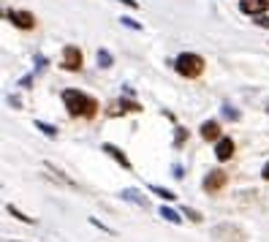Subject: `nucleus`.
<instances>
[{
    "mask_svg": "<svg viewBox=\"0 0 269 242\" xmlns=\"http://www.w3.org/2000/svg\"><path fill=\"white\" fill-rule=\"evenodd\" d=\"M63 106L68 112V117H79V120H95L98 109H101L98 98H93L84 90H74V87L63 90Z\"/></svg>",
    "mask_w": 269,
    "mask_h": 242,
    "instance_id": "obj_1",
    "label": "nucleus"
},
{
    "mask_svg": "<svg viewBox=\"0 0 269 242\" xmlns=\"http://www.w3.org/2000/svg\"><path fill=\"white\" fill-rule=\"evenodd\" d=\"M204 68H207V60L201 55H196V52H182L174 60V71L179 76H185V79H199L204 74Z\"/></svg>",
    "mask_w": 269,
    "mask_h": 242,
    "instance_id": "obj_2",
    "label": "nucleus"
},
{
    "mask_svg": "<svg viewBox=\"0 0 269 242\" xmlns=\"http://www.w3.org/2000/svg\"><path fill=\"white\" fill-rule=\"evenodd\" d=\"M60 68L63 71H82L84 68V52L79 47H74V44H68V47H63V57H60Z\"/></svg>",
    "mask_w": 269,
    "mask_h": 242,
    "instance_id": "obj_3",
    "label": "nucleus"
},
{
    "mask_svg": "<svg viewBox=\"0 0 269 242\" xmlns=\"http://www.w3.org/2000/svg\"><path fill=\"white\" fill-rule=\"evenodd\" d=\"M144 106L131 101V98H117V101H111L106 106V117H123V114H142Z\"/></svg>",
    "mask_w": 269,
    "mask_h": 242,
    "instance_id": "obj_4",
    "label": "nucleus"
},
{
    "mask_svg": "<svg viewBox=\"0 0 269 242\" xmlns=\"http://www.w3.org/2000/svg\"><path fill=\"white\" fill-rule=\"evenodd\" d=\"M6 19L19 30H33L35 28V14L33 11H19V8H8Z\"/></svg>",
    "mask_w": 269,
    "mask_h": 242,
    "instance_id": "obj_5",
    "label": "nucleus"
},
{
    "mask_svg": "<svg viewBox=\"0 0 269 242\" xmlns=\"http://www.w3.org/2000/svg\"><path fill=\"white\" fill-rule=\"evenodd\" d=\"M226 185H228V174L223 172V169H215V172H209L207 177H204V182H201L204 194H221Z\"/></svg>",
    "mask_w": 269,
    "mask_h": 242,
    "instance_id": "obj_6",
    "label": "nucleus"
},
{
    "mask_svg": "<svg viewBox=\"0 0 269 242\" xmlns=\"http://www.w3.org/2000/svg\"><path fill=\"white\" fill-rule=\"evenodd\" d=\"M234 150H237L234 139H231V136H221V139H218V145H215V161H218V163L231 161V158H234Z\"/></svg>",
    "mask_w": 269,
    "mask_h": 242,
    "instance_id": "obj_7",
    "label": "nucleus"
},
{
    "mask_svg": "<svg viewBox=\"0 0 269 242\" xmlns=\"http://www.w3.org/2000/svg\"><path fill=\"white\" fill-rule=\"evenodd\" d=\"M101 150H104V152H106V155H109L111 161H117V163L125 169V172H131V169H133V163H131V161H128V155H125V152L120 150L117 145H111V142H104V145H101Z\"/></svg>",
    "mask_w": 269,
    "mask_h": 242,
    "instance_id": "obj_8",
    "label": "nucleus"
},
{
    "mask_svg": "<svg viewBox=\"0 0 269 242\" xmlns=\"http://www.w3.org/2000/svg\"><path fill=\"white\" fill-rule=\"evenodd\" d=\"M199 136L204 139V142H218V139L223 136L221 123H218V120H204V123L199 125Z\"/></svg>",
    "mask_w": 269,
    "mask_h": 242,
    "instance_id": "obj_9",
    "label": "nucleus"
},
{
    "mask_svg": "<svg viewBox=\"0 0 269 242\" xmlns=\"http://www.w3.org/2000/svg\"><path fill=\"white\" fill-rule=\"evenodd\" d=\"M267 8H269L267 0H239V11L248 16H258V14H264Z\"/></svg>",
    "mask_w": 269,
    "mask_h": 242,
    "instance_id": "obj_10",
    "label": "nucleus"
},
{
    "mask_svg": "<svg viewBox=\"0 0 269 242\" xmlns=\"http://www.w3.org/2000/svg\"><path fill=\"white\" fill-rule=\"evenodd\" d=\"M120 199H125V201H133V204H139L142 210H147L150 207V201H147V196H142L136 191V188H125V191H120Z\"/></svg>",
    "mask_w": 269,
    "mask_h": 242,
    "instance_id": "obj_11",
    "label": "nucleus"
},
{
    "mask_svg": "<svg viewBox=\"0 0 269 242\" xmlns=\"http://www.w3.org/2000/svg\"><path fill=\"white\" fill-rule=\"evenodd\" d=\"M6 212L11 215V218H16V221H19V223H28V226H30V223H35V218H30V215H25L19 207H16V204H6Z\"/></svg>",
    "mask_w": 269,
    "mask_h": 242,
    "instance_id": "obj_12",
    "label": "nucleus"
},
{
    "mask_svg": "<svg viewBox=\"0 0 269 242\" xmlns=\"http://www.w3.org/2000/svg\"><path fill=\"white\" fill-rule=\"evenodd\" d=\"M160 218H163V221H169V223H174V226H179L185 215H179L177 210H172V207H160Z\"/></svg>",
    "mask_w": 269,
    "mask_h": 242,
    "instance_id": "obj_13",
    "label": "nucleus"
},
{
    "mask_svg": "<svg viewBox=\"0 0 269 242\" xmlns=\"http://www.w3.org/2000/svg\"><path fill=\"white\" fill-rule=\"evenodd\" d=\"M44 166H47L49 172H52V177H55L57 182H63V185H68V188H76V182H74V180H68V177H65V174H63L60 169H55V166H52L49 161H47V163H44Z\"/></svg>",
    "mask_w": 269,
    "mask_h": 242,
    "instance_id": "obj_14",
    "label": "nucleus"
},
{
    "mask_svg": "<svg viewBox=\"0 0 269 242\" xmlns=\"http://www.w3.org/2000/svg\"><path fill=\"white\" fill-rule=\"evenodd\" d=\"M147 191L155 194V196H160L163 201H174V199H177V194H172L169 188H160V185H147Z\"/></svg>",
    "mask_w": 269,
    "mask_h": 242,
    "instance_id": "obj_15",
    "label": "nucleus"
},
{
    "mask_svg": "<svg viewBox=\"0 0 269 242\" xmlns=\"http://www.w3.org/2000/svg\"><path fill=\"white\" fill-rule=\"evenodd\" d=\"M188 136H190V133H188V128L177 125V128H174V150H179V147L185 145V142H188Z\"/></svg>",
    "mask_w": 269,
    "mask_h": 242,
    "instance_id": "obj_16",
    "label": "nucleus"
},
{
    "mask_svg": "<svg viewBox=\"0 0 269 242\" xmlns=\"http://www.w3.org/2000/svg\"><path fill=\"white\" fill-rule=\"evenodd\" d=\"M35 128H38V131L44 133V136H49V139H57V128L55 125H49V123H44V120H35Z\"/></svg>",
    "mask_w": 269,
    "mask_h": 242,
    "instance_id": "obj_17",
    "label": "nucleus"
},
{
    "mask_svg": "<svg viewBox=\"0 0 269 242\" xmlns=\"http://www.w3.org/2000/svg\"><path fill=\"white\" fill-rule=\"evenodd\" d=\"M182 215H185L190 223H201V221H204V215H201L199 210H193V207H185V210H182Z\"/></svg>",
    "mask_w": 269,
    "mask_h": 242,
    "instance_id": "obj_18",
    "label": "nucleus"
},
{
    "mask_svg": "<svg viewBox=\"0 0 269 242\" xmlns=\"http://www.w3.org/2000/svg\"><path fill=\"white\" fill-rule=\"evenodd\" d=\"M98 63H101V68H111V55L106 52V49H98Z\"/></svg>",
    "mask_w": 269,
    "mask_h": 242,
    "instance_id": "obj_19",
    "label": "nucleus"
},
{
    "mask_svg": "<svg viewBox=\"0 0 269 242\" xmlns=\"http://www.w3.org/2000/svg\"><path fill=\"white\" fill-rule=\"evenodd\" d=\"M90 223H93V226H95V228H101V231H106V234H111V237L117 234L114 228H109V226H106V223H101V221H98V218H90Z\"/></svg>",
    "mask_w": 269,
    "mask_h": 242,
    "instance_id": "obj_20",
    "label": "nucleus"
},
{
    "mask_svg": "<svg viewBox=\"0 0 269 242\" xmlns=\"http://www.w3.org/2000/svg\"><path fill=\"white\" fill-rule=\"evenodd\" d=\"M120 25H125V28H131V30H142V25H139V22H133L131 16H120Z\"/></svg>",
    "mask_w": 269,
    "mask_h": 242,
    "instance_id": "obj_21",
    "label": "nucleus"
},
{
    "mask_svg": "<svg viewBox=\"0 0 269 242\" xmlns=\"http://www.w3.org/2000/svg\"><path fill=\"white\" fill-rule=\"evenodd\" d=\"M223 117H228V120H239V112H234L231 106H223Z\"/></svg>",
    "mask_w": 269,
    "mask_h": 242,
    "instance_id": "obj_22",
    "label": "nucleus"
},
{
    "mask_svg": "<svg viewBox=\"0 0 269 242\" xmlns=\"http://www.w3.org/2000/svg\"><path fill=\"white\" fill-rule=\"evenodd\" d=\"M255 25H258V28H264V30H269V16L258 14V16H255Z\"/></svg>",
    "mask_w": 269,
    "mask_h": 242,
    "instance_id": "obj_23",
    "label": "nucleus"
},
{
    "mask_svg": "<svg viewBox=\"0 0 269 242\" xmlns=\"http://www.w3.org/2000/svg\"><path fill=\"white\" fill-rule=\"evenodd\" d=\"M117 3H123V6H128V8H139L136 0H117Z\"/></svg>",
    "mask_w": 269,
    "mask_h": 242,
    "instance_id": "obj_24",
    "label": "nucleus"
},
{
    "mask_svg": "<svg viewBox=\"0 0 269 242\" xmlns=\"http://www.w3.org/2000/svg\"><path fill=\"white\" fill-rule=\"evenodd\" d=\"M8 104H11V106H16V109H19V106H22V101H19V98H16V96H8Z\"/></svg>",
    "mask_w": 269,
    "mask_h": 242,
    "instance_id": "obj_25",
    "label": "nucleus"
},
{
    "mask_svg": "<svg viewBox=\"0 0 269 242\" xmlns=\"http://www.w3.org/2000/svg\"><path fill=\"white\" fill-rule=\"evenodd\" d=\"M261 177L269 182V161H267V163H264V169H261Z\"/></svg>",
    "mask_w": 269,
    "mask_h": 242,
    "instance_id": "obj_26",
    "label": "nucleus"
},
{
    "mask_svg": "<svg viewBox=\"0 0 269 242\" xmlns=\"http://www.w3.org/2000/svg\"><path fill=\"white\" fill-rule=\"evenodd\" d=\"M3 242H16V240H3Z\"/></svg>",
    "mask_w": 269,
    "mask_h": 242,
    "instance_id": "obj_27",
    "label": "nucleus"
},
{
    "mask_svg": "<svg viewBox=\"0 0 269 242\" xmlns=\"http://www.w3.org/2000/svg\"><path fill=\"white\" fill-rule=\"evenodd\" d=\"M267 3H269V0H267Z\"/></svg>",
    "mask_w": 269,
    "mask_h": 242,
    "instance_id": "obj_28",
    "label": "nucleus"
}]
</instances>
